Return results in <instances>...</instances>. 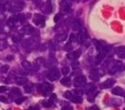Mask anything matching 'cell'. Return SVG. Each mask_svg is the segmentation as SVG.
Listing matches in <instances>:
<instances>
[{
    "instance_id": "cell-36",
    "label": "cell",
    "mask_w": 125,
    "mask_h": 110,
    "mask_svg": "<svg viewBox=\"0 0 125 110\" xmlns=\"http://www.w3.org/2000/svg\"><path fill=\"white\" fill-rule=\"evenodd\" d=\"M26 110H39V108H38L37 106H32V107H29V108Z\"/></svg>"
},
{
    "instance_id": "cell-10",
    "label": "cell",
    "mask_w": 125,
    "mask_h": 110,
    "mask_svg": "<svg viewBox=\"0 0 125 110\" xmlns=\"http://www.w3.org/2000/svg\"><path fill=\"white\" fill-rule=\"evenodd\" d=\"M61 9L62 11H64L65 13H68L70 12V9H71V4L68 3L66 0H63L61 2Z\"/></svg>"
},
{
    "instance_id": "cell-12",
    "label": "cell",
    "mask_w": 125,
    "mask_h": 110,
    "mask_svg": "<svg viewBox=\"0 0 125 110\" xmlns=\"http://www.w3.org/2000/svg\"><path fill=\"white\" fill-rule=\"evenodd\" d=\"M94 91H95V86H94V84L90 83L86 86V92L88 94H92L93 92H94Z\"/></svg>"
},
{
    "instance_id": "cell-23",
    "label": "cell",
    "mask_w": 125,
    "mask_h": 110,
    "mask_svg": "<svg viewBox=\"0 0 125 110\" xmlns=\"http://www.w3.org/2000/svg\"><path fill=\"white\" fill-rule=\"evenodd\" d=\"M21 66H22L24 69L29 70V69H31V63H29L28 61H22V63H21Z\"/></svg>"
},
{
    "instance_id": "cell-35",
    "label": "cell",
    "mask_w": 125,
    "mask_h": 110,
    "mask_svg": "<svg viewBox=\"0 0 125 110\" xmlns=\"http://www.w3.org/2000/svg\"><path fill=\"white\" fill-rule=\"evenodd\" d=\"M72 66L73 69H77L78 66H79V64H78V62H73V63L72 64Z\"/></svg>"
},
{
    "instance_id": "cell-7",
    "label": "cell",
    "mask_w": 125,
    "mask_h": 110,
    "mask_svg": "<svg viewBox=\"0 0 125 110\" xmlns=\"http://www.w3.org/2000/svg\"><path fill=\"white\" fill-rule=\"evenodd\" d=\"M115 83V80L112 79H107V80H105L104 82L100 84V88L101 89H107V88H110L112 85H114Z\"/></svg>"
},
{
    "instance_id": "cell-21",
    "label": "cell",
    "mask_w": 125,
    "mask_h": 110,
    "mask_svg": "<svg viewBox=\"0 0 125 110\" xmlns=\"http://www.w3.org/2000/svg\"><path fill=\"white\" fill-rule=\"evenodd\" d=\"M63 96L65 97L66 99H72V97L74 96V93H73L72 92H69V91H68V92H64Z\"/></svg>"
},
{
    "instance_id": "cell-6",
    "label": "cell",
    "mask_w": 125,
    "mask_h": 110,
    "mask_svg": "<svg viewBox=\"0 0 125 110\" xmlns=\"http://www.w3.org/2000/svg\"><path fill=\"white\" fill-rule=\"evenodd\" d=\"M87 38V32L85 31V29H81L79 35H78V43L79 44H83Z\"/></svg>"
},
{
    "instance_id": "cell-20",
    "label": "cell",
    "mask_w": 125,
    "mask_h": 110,
    "mask_svg": "<svg viewBox=\"0 0 125 110\" xmlns=\"http://www.w3.org/2000/svg\"><path fill=\"white\" fill-rule=\"evenodd\" d=\"M67 38V34L64 33V34H59V35L56 36V40H58V42H62V41H65Z\"/></svg>"
},
{
    "instance_id": "cell-4",
    "label": "cell",
    "mask_w": 125,
    "mask_h": 110,
    "mask_svg": "<svg viewBox=\"0 0 125 110\" xmlns=\"http://www.w3.org/2000/svg\"><path fill=\"white\" fill-rule=\"evenodd\" d=\"M38 90H39L44 95H46L47 92H49L50 91L52 90V87H51L48 83H43V84H40V85L38 86Z\"/></svg>"
},
{
    "instance_id": "cell-2",
    "label": "cell",
    "mask_w": 125,
    "mask_h": 110,
    "mask_svg": "<svg viewBox=\"0 0 125 110\" xmlns=\"http://www.w3.org/2000/svg\"><path fill=\"white\" fill-rule=\"evenodd\" d=\"M45 19L44 16L39 15V14L34 15V17H33V22L35 23L36 25L41 26V27H44L45 26Z\"/></svg>"
},
{
    "instance_id": "cell-14",
    "label": "cell",
    "mask_w": 125,
    "mask_h": 110,
    "mask_svg": "<svg viewBox=\"0 0 125 110\" xmlns=\"http://www.w3.org/2000/svg\"><path fill=\"white\" fill-rule=\"evenodd\" d=\"M27 82V79L24 77H19L16 79V83L18 85H24Z\"/></svg>"
},
{
    "instance_id": "cell-1",
    "label": "cell",
    "mask_w": 125,
    "mask_h": 110,
    "mask_svg": "<svg viewBox=\"0 0 125 110\" xmlns=\"http://www.w3.org/2000/svg\"><path fill=\"white\" fill-rule=\"evenodd\" d=\"M60 76V72L58 69H52L47 74V79L50 80H58Z\"/></svg>"
},
{
    "instance_id": "cell-28",
    "label": "cell",
    "mask_w": 125,
    "mask_h": 110,
    "mask_svg": "<svg viewBox=\"0 0 125 110\" xmlns=\"http://www.w3.org/2000/svg\"><path fill=\"white\" fill-rule=\"evenodd\" d=\"M72 48V44H71V43L67 44L66 45H65V47H64V49H65L66 51H71Z\"/></svg>"
},
{
    "instance_id": "cell-25",
    "label": "cell",
    "mask_w": 125,
    "mask_h": 110,
    "mask_svg": "<svg viewBox=\"0 0 125 110\" xmlns=\"http://www.w3.org/2000/svg\"><path fill=\"white\" fill-rule=\"evenodd\" d=\"M70 73V69L68 68V67H64V68H62V74L63 75H68Z\"/></svg>"
},
{
    "instance_id": "cell-40",
    "label": "cell",
    "mask_w": 125,
    "mask_h": 110,
    "mask_svg": "<svg viewBox=\"0 0 125 110\" xmlns=\"http://www.w3.org/2000/svg\"><path fill=\"white\" fill-rule=\"evenodd\" d=\"M124 110H125V109H124Z\"/></svg>"
},
{
    "instance_id": "cell-30",
    "label": "cell",
    "mask_w": 125,
    "mask_h": 110,
    "mask_svg": "<svg viewBox=\"0 0 125 110\" xmlns=\"http://www.w3.org/2000/svg\"><path fill=\"white\" fill-rule=\"evenodd\" d=\"M76 40V36L74 33H72L71 36H70V43H72V42H74Z\"/></svg>"
},
{
    "instance_id": "cell-13",
    "label": "cell",
    "mask_w": 125,
    "mask_h": 110,
    "mask_svg": "<svg viewBox=\"0 0 125 110\" xmlns=\"http://www.w3.org/2000/svg\"><path fill=\"white\" fill-rule=\"evenodd\" d=\"M90 78L93 80H99V74L97 70H93L90 73Z\"/></svg>"
},
{
    "instance_id": "cell-11",
    "label": "cell",
    "mask_w": 125,
    "mask_h": 110,
    "mask_svg": "<svg viewBox=\"0 0 125 110\" xmlns=\"http://www.w3.org/2000/svg\"><path fill=\"white\" fill-rule=\"evenodd\" d=\"M116 54L121 58H125V46H120L116 48Z\"/></svg>"
},
{
    "instance_id": "cell-34",
    "label": "cell",
    "mask_w": 125,
    "mask_h": 110,
    "mask_svg": "<svg viewBox=\"0 0 125 110\" xmlns=\"http://www.w3.org/2000/svg\"><path fill=\"white\" fill-rule=\"evenodd\" d=\"M8 24H9V26H10V27H11V28H12V27L14 26L13 20H12V19H10V20H9V22H8Z\"/></svg>"
},
{
    "instance_id": "cell-26",
    "label": "cell",
    "mask_w": 125,
    "mask_h": 110,
    "mask_svg": "<svg viewBox=\"0 0 125 110\" xmlns=\"http://www.w3.org/2000/svg\"><path fill=\"white\" fill-rule=\"evenodd\" d=\"M9 66H8V65H5V66H2L1 67V72H2V73H6V72H7V71L9 70Z\"/></svg>"
},
{
    "instance_id": "cell-32",
    "label": "cell",
    "mask_w": 125,
    "mask_h": 110,
    "mask_svg": "<svg viewBox=\"0 0 125 110\" xmlns=\"http://www.w3.org/2000/svg\"><path fill=\"white\" fill-rule=\"evenodd\" d=\"M0 101L3 102V103H8V99L5 96H0Z\"/></svg>"
},
{
    "instance_id": "cell-39",
    "label": "cell",
    "mask_w": 125,
    "mask_h": 110,
    "mask_svg": "<svg viewBox=\"0 0 125 110\" xmlns=\"http://www.w3.org/2000/svg\"><path fill=\"white\" fill-rule=\"evenodd\" d=\"M83 1H86V0H83Z\"/></svg>"
},
{
    "instance_id": "cell-3",
    "label": "cell",
    "mask_w": 125,
    "mask_h": 110,
    "mask_svg": "<svg viewBox=\"0 0 125 110\" xmlns=\"http://www.w3.org/2000/svg\"><path fill=\"white\" fill-rule=\"evenodd\" d=\"M121 67H122V63L121 61H114V63L112 64V67L109 69V71H108L109 74H115Z\"/></svg>"
},
{
    "instance_id": "cell-19",
    "label": "cell",
    "mask_w": 125,
    "mask_h": 110,
    "mask_svg": "<svg viewBox=\"0 0 125 110\" xmlns=\"http://www.w3.org/2000/svg\"><path fill=\"white\" fill-rule=\"evenodd\" d=\"M21 91L18 88H12L11 89V95H16V96H20L21 95Z\"/></svg>"
},
{
    "instance_id": "cell-8",
    "label": "cell",
    "mask_w": 125,
    "mask_h": 110,
    "mask_svg": "<svg viewBox=\"0 0 125 110\" xmlns=\"http://www.w3.org/2000/svg\"><path fill=\"white\" fill-rule=\"evenodd\" d=\"M81 50H76V51H73V52H71L67 55V57L71 60H76L78 59L81 56Z\"/></svg>"
},
{
    "instance_id": "cell-15",
    "label": "cell",
    "mask_w": 125,
    "mask_h": 110,
    "mask_svg": "<svg viewBox=\"0 0 125 110\" xmlns=\"http://www.w3.org/2000/svg\"><path fill=\"white\" fill-rule=\"evenodd\" d=\"M60 82L63 85H65V86H70V84H71V79L69 77H65V78L60 80Z\"/></svg>"
},
{
    "instance_id": "cell-27",
    "label": "cell",
    "mask_w": 125,
    "mask_h": 110,
    "mask_svg": "<svg viewBox=\"0 0 125 110\" xmlns=\"http://www.w3.org/2000/svg\"><path fill=\"white\" fill-rule=\"evenodd\" d=\"M61 17H62V15H61L60 13L57 14V15L55 16V18H54V21H55V22H58V20H60V18H61Z\"/></svg>"
},
{
    "instance_id": "cell-9",
    "label": "cell",
    "mask_w": 125,
    "mask_h": 110,
    "mask_svg": "<svg viewBox=\"0 0 125 110\" xmlns=\"http://www.w3.org/2000/svg\"><path fill=\"white\" fill-rule=\"evenodd\" d=\"M112 93L115 95H119V96H124L125 97V92L124 90L121 87H116V88L112 89Z\"/></svg>"
},
{
    "instance_id": "cell-22",
    "label": "cell",
    "mask_w": 125,
    "mask_h": 110,
    "mask_svg": "<svg viewBox=\"0 0 125 110\" xmlns=\"http://www.w3.org/2000/svg\"><path fill=\"white\" fill-rule=\"evenodd\" d=\"M43 106H45V107H50V106H52V101L51 100H45V101H43Z\"/></svg>"
},
{
    "instance_id": "cell-5",
    "label": "cell",
    "mask_w": 125,
    "mask_h": 110,
    "mask_svg": "<svg viewBox=\"0 0 125 110\" xmlns=\"http://www.w3.org/2000/svg\"><path fill=\"white\" fill-rule=\"evenodd\" d=\"M86 83V78H85L84 76H78V77H76L75 80H74V86L75 87H81V86H83V85H84Z\"/></svg>"
},
{
    "instance_id": "cell-37",
    "label": "cell",
    "mask_w": 125,
    "mask_h": 110,
    "mask_svg": "<svg viewBox=\"0 0 125 110\" xmlns=\"http://www.w3.org/2000/svg\"><path fill=\"white\" fill-rule=\"evenodd\" d=\"M87 110H99V108L96 106H92V107H90L89 109H87Z\"/></svg>"
},
{
    "instance_id": "cell-38",
    "label": "cell",
    "mask_w": 125,
    "mask_h": 110,
    "mask_svg": "<svg viewBox=\"0 0 125 110\" xmlns=\"http://www.w3.org/2000/svg\"><path fill=\"white\" fill-rule=\"evenodd\" d=\"M0 8H1V5H0Z\"/></svg>"
},
{
    "instance_id": "cell-17",
    "label": "cell",
    "mask_w": 125,
    "mask_h": 110,
    "mask_svg": "<svg viewBox=\"0 0 125 110\" xmlns=\"http://www.w3.org/2000/svg\"><path fill=\"white\" fill-rule=\"evenodd\" d=\"M72 29L74 31H79L81 30V23L78 20H75V21L72 23Z\"/></svg>"
},
{
    "instance_id": "cell-16",
    "label": "cell",
    "mask_w": 125,
    "mask_h": 110,
    "mask_svg": "<svg viewBox=\"0 0 125 110\" xmlns=\"http://www.w3.org/2000/svg\"><path fill=\"white\" fill-rule=\"evenodd\" d=\"M71 100H72L73 103L80 104V103H82V102H83V98H82L81 96H79V95H74V96L72 97Z\"/></svg>"
},
{
    "instance_id": "cell-18",
    "label": "cell",
    "mask_w": 125,
    "mask_h": 110,
    "mask_svg": "<svg viewBox=\"0 0 125 110\" xmlns=\"http://www.w3.org/2000/svg\"><path fill=\"white\" fill-rule=\"evenodd\" d=\"M23 31H24V32H25L26 34H31V32H32V31H33V28L31 26H30V25H27V26L24 27Z\"/></svg>"
},
{
    "instance_id": "cell-31",
    "label": "cell",
    "mask_w": 125,
    "mask_h": 110,
    "mask_svg": "<svg viewBox=\"0 0 125 110\" xmlns=\"http://www.w3.org/2000/svg\"><path fill=\"white\" fill-rule=\"evenodd\" d=\"M8 90V88L6 86H0V92H4Z\"/></svg>"
},
{
    "instance_id": "cell-29",
    "label": "cell",
    "mask_w": 125,
    "mask_h": 110,
    "mask_svg": "<svg viewBox=\"0 0 125 110\" xmlns=\"http://www.w3.org/2000/svg\"><path fill=\"white\" fill-rule=\"evenodd\" d=\"M24 90H25V92H31V85H26V86L24 87Z\"/></svg>"
},
{
    "instance_id": "cell-33",
    "label": "cell",
    "mask_w": 125,
    "mask_h": 110,
    "mask_svg": "<svg viewBox=\"0 0 125 110\" xmlns=\"http://www.w3.org/2000/svg\"><path fill=\"white\" fill-rule=\"evenodd\" d=\"M62 110H73V108L71 106H66L62 107Z\"/></svg>"
},
{
    "instance_id": "cell-24",
    "label": "cell",
    "mask_w": 125,
    "mask_h": 110,
    "mask_svg": "<svg viewBox=\"0 0 125 110\" xmlns=\"http://www.w3.org/2000/svg\"><path fill=\"white\" fill-rule=\"evenodd\" d=\"M26 100V97H21V98H16V100H15V103L17 104V105H20V104H21L23 101H25Z\"/></svg>"
}]
</instances>
